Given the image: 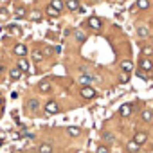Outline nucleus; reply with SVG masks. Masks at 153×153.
Segmentation results:
<instances>
[{
    "label": "nucleus",
    "instance_id": "nucleus-1",
    "mask_svg": "<svg viewBox=\"0 0 153 153\" xmlns=\"http://www.w3.org/2000/svg\"><path fill=\"white\" fill-rule=\"evenodd\" d=\"M43 112H45L47 115H54V114H58V112H59V105H58V101H56V99H49V101L45 103V106H43Z\"/></svg>",
    "mask_w": 153,
    "mask_h": 153
},
{
    "label": "nucleus",
    "instance_id": "nucleus-2",
    "mask_svg": "<svg viewBox=\"0 0 153 153\" xmlns=\"http://www.w3.org/2000/svg\"><path fill=\"white\" fill-rule=\"evenodd\" d=\"M25 108H27V112H31V114H38V110H40L38 99H34V97L27 99V101H25Z\"/></svg>",
    "mask_w": 153,
    "mask_h": 153
},
{
    "label": "nucleus",
    "instance_id": "nucleus-3",
    "mask_svg": "<svg viewBox=\"0 0 153 153\" xmlns=\"http://www.w3.org/2000/svg\"><path fill=\"white\" fill-rule=\"evenodd\" d=\"M13 52H15L18 58H25V56H27V52H29V49H27V45H25V43H16V45L13 47Z\"/></svg>",
    "mask_w": 153,
    "mask_h": 153
},
{
    "label": "nucleus",
    "instance_id": "nucleus-4",
    "mask_svg": "<svg viewBox=\"0 0 153 153\" xmlns=\"http://www.w3.org/2000/svg\"><path fill=\"white\" fill-rule=\"evenodd\" d=\"M79 94H81L83 99H94V97H96V90H94L92 87H81Z\"/></svg>",
    "mask_w": 153,
    "mask_h": 153
},
{
    "label": "nucleus",
    "instance_id": "nucleus-5",
    "mask_svg": "<svg viewBox=\"0 0 153 153\" xmlns=\"http://www.w3.org/2000/svg\"><path fill=\"white\" fill-rule=\"evenodd\" d=\"M146 140H148V133H146V131H137V133H135V137H133V142H135L137 146L146 144Z\"/></svg>",
    "mask_w": 153,
    "mask_h": 153
},
{
    "label": "nucleus",
    "instance_id": "nucleus-6",
    "mask_svg": "<svg viewBox=\"0 0 153 153\" xmlns=\"http://www.w3.org/2000/svg\"><path fill=\"white\" fill-rule=\"evenodd\" d=\"M16 68L24 74V72H29V61L25 58H18V63H16Z\"/></svg>",
    "mask_w": 153,
    "mask_h": 153
},
{
    "label": "nucleus",
    "instance_id": "nucleus-7",
    "mask_svg": "<svg viewBox=\"0 0 153 153\" xmlns=\"http://www.w3.org/2000/svg\"><path fill=\"white\" fill-rule=\"evenodd\" d=\"M139 65H140V68H142V70H146V72H149V70L153 68V63H151V59H149V58H140Z\"/></svg>",
    "mask_w": 153,
    "mask_h": 153
},
{
    "label": "nucleus",
    "instance_id": "nucleus-8",
    "mask_svg": "<svg viewBox=\"0 0 153 153\" xmlns=\"http://www.w3.org/2000/svg\"><path fill=\"white\" fill-rule=\"evenodd\" d=\"M51 88H52V87H51V81H47V79H43V81L38 83V90H40L42 94H49Z\"/></svg>",
    "mask_w": 153,
    "mask_h": 153
},
{
    "label": "nucleus",
    "instance_id": "nucleus-9",
    "mask_svg": "<svg viewBox=\"0 0 153 153\" xmlns=\"http://www.w3.org/2000/svg\"><path fill=\"white\" fill-rule=\"evenodd\" d=\"M65 7L68 11H78L79 9V0H65Z\"/></svg>",
    "mask_w": 153,
    "mask_h": 153
},
{
    "label": "nucleus",
    "instance_id": "nucleus-10",
    "mask_svg": "<svg viewBox=\"0 0 153 153\" xmlns=\"http://www.w3.org/2000/svg\"><path fill=\"white\" fill-rule=\"evenodd\" d=\"M87 24H88L92 29H96V31H99V29H101V20H99L97 16H90V18L87 20Z\"/></svg>",
    "mask_w": 153,
    "mask_h": 153
},
{
    "label": "nucleus",
    "instance_id": "nucleus-11",
    "mask_svg": "<svg viewBox=\"0 0 153 153\" xmlns=\"http://www.w3.org/2000/svg\"><path fill=\"white\" fill-rule=\"evenodd\" d=\"M52 9H56L58 13H61V9L65 7V2H63V0H51V4H49Z\"/></svg>",
    "mask_w": 153,
    "mask_h": 153
},
{
    "label": "nucleus",
    "instance_id": "nucleus-12",
    "mask_svg": "<svg viewBox=\"0 0 153 153\" xmlns=\"http://www.w3.org/2000/svg\"><path fill=\"white\" fill-rule=\"evenodd\" d=\"M36 151H38V153H52V146H51L49 142H42Z\"/></svg>",
    "mask_w": 153,
    "mask_h": 153
},
{
    "label": "nucleus",
    "instance_id": "nucleus-13",
    "mask_svg": "<svg viewBox=\"0 0 153 153\" xmlns=\"http://www.w3.org/2000/svg\"><path fill=\"white\" fill-rule=\"evenodd\" d=\"M25 16H27V9H25V7H16V9H15V18H16V20L25 18Z\"/></svg>",
    "mask_w": 153,
    "mask_h": 153
},
{
    "label": "nucleus",
    "instance_id": "nucleus-14",
    "mask_svg": "<svg viewBox=\"0 0 153 153\" xmlns=\"http://www.w3.org/2000/svg\"><path fill=\"white\" fill-rule=\"evenodd\" d=\"M140 119L146 121V123H151V121H153V112H151V110H142Z\"/></svg>",
    "mask_w": 153,
    "mask_h": 153
},
{
    "label": "nucleus",
    "instance_id": "nucleus-15",
    "mask_svg": "<svg viewBox=\"0 0 153 153\" xmlns=\"http://www.w3.org/2000/svg\"><path fill=\"white\" fill-rule=\"evenodd\" d=\"M9 78L16 81V79H20V78H22V72H20V70L15 67V68H11V70H9Z\"/></svg>",
    "mask_w": 153,
    "mask_h": 153
},
{
    "label": "nucleus",
    "instance_id": "nucleus-16",
    "mask_svg": "<svg viewBox=\"0 0 153 153\" xmlns=\"http://www.w3.org/2000/svg\"><path fill=\"white\" fill-rule=\"evenodd\" d=\"M67 133H68L70 137H78V135L81 133V130H79L78 126H68V128H67Z\"/></svg>",
    "mask_w": 153,
    "mask_h": 153
},
{
    "label": "nucleus",
    "instance_id": "nucleus-17",
    "mask_svg": "<svg viewBox=\"0 0 153 153\" xmlns=\"http://www.w3.org/2000/svg\"><path fill=\"white\" fill-rule=\"evenodd\" d=\"M119 114H121L123 117H128V115L131 114V106H130V105H123V106L119 108Z\"/></svg>",
    "mask_w": 153,
    "mask_h": 153
},
{
    "label": "nucleus",
    "instance_id": "nucleus-18",
    "mask_svg": "<svg viewBox=\"0 0 153 153\" xmlns=\"http://www.w3.org/2000/svg\"><path fill=\"white\" fill-rule=\"evenodd\" d=\"M74 36H76V40H78L79 43H85V42H87V36H85L79 29H76V31H74Z\"/></svg>",
    "mask_w": 153,
    "mask_h": 153
},
{
    "label": "nucleus",
    "instance_id": "nucleus-19",
    "mask_svg": "<svg viewBox=\"0 0 153 153\" xmlns=\"http://www.w3.org/2000/svg\"><path fill=\"white\" fill-rule=\"evenodd\" d=\"M92 79H94V78H92V76H88V74H83V76H81V78H79V83H81L83 87H88V83H90Z\"/></svg>",
    "mask_w": 153,
    "mask_h": 153
},
{
    "label": "nucleus",
    "instance_id": "nucleus-20",
    "mask_svg": "<svg viewBox=\"0 0 153 153\" xmlns=\"http://www.w3.org/2000/svg\"><path fill=\"white\" fill-rule=\"evenodd\" d=\"M121 67H123V70H124V72H128V74H130V70L133 68V63H131L130 59H126V61H123V63H121Z\"/></svg>",
    "mask_w": 153,
    "mask_h": 153
},
{
    "label": "nucleus",
    "instance_id": "nucleus-21",
    "mask_svg": "<svg viewBox=\"0 0 153 153\" xmlns=\"http://www.w3.org/2000/svg\"><path fill=\"white\" fill-rule=\"evenodd\" d=\"M126 148H128V151H130V153H137V151H139V148H140V146H137V144H135V142H133V140H130V142H128V144H126Z\"/></svg>",
    "mask_w": 153,
    "mask_h": 153
},
{
    "label": "nucleus",
    "instance_id": "nucleus-22",
    "mask_svg": "<svg viewBox=\"0 0 153 153\" xmlns=\"http://www.w3.org/2000/svg\"><path fill=\"white\" fill-rule=\"evenodd\" d=\"M140 51H142V58H148V56L153 54V47H149V45H144Z\"/></svg>",
    "mask_w": 153,
    "mask_h": 153
},
{
    "label": "nucleus",
    "instance_id": "nucleus-23",
    "mask_svg": "<svg viewBox=\"0 0 153 153\" xmlns=\"http://www.w3.org/2000/svg\"><path fill=\"white\" fill-rule=\"evenodd\" d=\"M45 13H47V15H49L51 18H58V16H59V13H58L56 9H52L51 6H47V9H45Z\"/></svg>",
    "mask_w": 153,
    "mask_h": 153
},
{
    "label": "nucleus",
    "instance_id": "nucleus-24",
    "mask_svg": "<svg viewBox=\"0 0 153 153\" xmlns=\"http://www.w3.org/2000/svg\"><path fill=\"white\" fill-rule=\"evenodd\" d=\"M42 54H43V58H45V56H52V54H54V49L49 47V45H45L43 51H42Z\"/></svg>",
    "mask_w": 153,
    "mask_h": 153
},
{
    "label": "nucleus",
    "instance_id": "nucleus-25",
    "mask_svg": "<svg viewBox=\"0 0 153 153\" xmlns=\"http://www.w3.org/2000/svg\"><path fill=\"white\" fill-rule=\"evenodd\" d=\"M33 59H34V61H42V59H43L42 51H38V49H36V51H33Z\"/></svg>",
    "mask_w": 153,
    "mask_h": 153
},
{
    "label": "nucleus",
    "instance_id": "nucleus-26",
    "mask_svg": "<svg viewBox=\"0 0 153 153\" xmlns=\"http://www.w3.org/2000/svg\"><path fill=\"white\" fill-rule=\"evenodd\" d=\"M137 34H139L140 38H148V34H149V33H148V29H146V27H139V29H137Z\"/></svg>",
    "mask_w": 153,
    "mask_h": 153
},
{
    "label": "nucleus",
    "instance_id": "nucleus-27",
    "mask_svg": "<svg viewBox=\"0 0 153 153\" xmlns=\"http://www.w3.org/2000/svg\"><path fill=\"white\" fill-rule=\"evenodd\" d=\"M148 6H149L148 0H137V7L139 9H148Z\"/></svg>",
    "mask_w": 153,
    "mask_h": 153
},
{
    "label": "nucleus",
    "instance_id": "nucleus-28",
    "mask_svg": "<svg viewBox=\"0 0 153 153\" xmlns=\"http://www.w3.org/2000/svg\"><path fill=\"white\" fill-rule=\"evenodd\" d=\"M128 79H130V74H128V72H121V74H119V81H121V83H126Z\"/></svg>",
    "mask_w": 153,
    "mask_h": 153
},
{
    "label": "nucleus",
    "instance_id": "nucleus-29",
    "mask_svg": "<svg viewBox=\"0 0 153 153\" xmlns=\"http://www.w3.org/2000/svg\"><path fill=\"white\" fill-rule=\"evenodd\" d=\"M103 137H105L108 142H114V140H115V139H114V135H112L110 131H105V133H103Z\"/></svg>",
    "mask_w": 153,
    "mask_h": 153
},
{
    "label": "nucleus",
    "instance_id": "nucleus-30",
    "mask_svg": "<svg viewBox=\"0 0 153 153\" xmlns=\"http://www.w3.org/2000/svg\"><path fill=\"white\" fill-rule=\"evenodd\" d=\"M33 20H34V22H40V20H42V13H38V11L33 13Z\"/></svg>",
    "mask_w": 153,
    "mask_h": 153
},
{
    "label": "nucleus",
    "instance_id": "nucleus-31",
    "mask_svg": "<svg viewBox=\"0 0 153 153\" xmlns=\"http://www.w3.org/2000/svg\"><path fill=\"white\" fill-rule=\"evenodd\" d=\"M96 153H108V148H106V146H103V144H101V146H99V148H97V151H96Z\"/></svg>",
    "mask_w": 153,
    "mask_h": 153
},
{
    "label": "nucleus",
    "instance_id": "nucleus-32",
    "mask_svg": "<svg viewBox=\"0 0 153 153\" xmlns=\"http://www.w3.org/2000/svg\"><path fill=\"white\" fill-rule=\"evenodd\" d=\"M25 153H38L36 149H29V151H25Z\"/></svg>",
    "mask_w": 153,
    "mask_h": 153
},
{
    "label": "nucleus",
    "instance_id": "nucleus-33",
    "mask_svg": "<svg viewBox=\"0 0 153 153\" xmlns=\"http://www.w3.org/2000/svg\"><path fill=\"white\" fill-rule=\"evenodd\" d=\"M2 103H4V97H2V96H0V105H2Z\"/></svg>",
    "mask_w": 153,
    "mask_h": 153
},
{
    "label": "nucleus",
    "instance_id": "nucleus-34",
    "mask_svg": "<svg viewBox=\"0 0 153 153\" xmlns=\"http://www.w3.org/2000/svg\"><path fill=\"white\" fill-rule=\"evenodd\" d=\"M0 146H2V139H0Z\"/></svg>",
    "mask_w": 153,
    "mask_h": 153
},
{
    "label": "nucleus",
    "instance_id": "nucleus-35",
    "mask_svg": "<svg viewBox=\"0 0 153 153\" xmlns=\"http://www.w3.org/2000/svg\"><path fill=\"white\" fill-rule=\"evenodd\" d=\"M68 153H74V151H68Z\"/></svg>",
    "mask_w": 153,
    "mask_h": 153
}]
</instances>
